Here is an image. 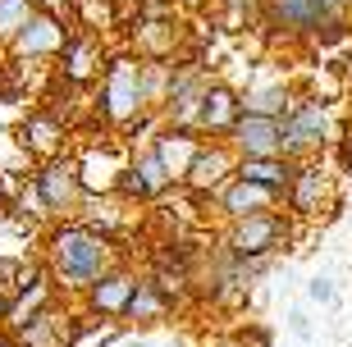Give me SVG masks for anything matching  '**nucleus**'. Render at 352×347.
I'll list each match as a JSON object with an SVG mask.
<instances>
[{
	"label": "nucleus",
	"instance_id": "1",
	"mask_svg": "<svg viewBox=\"0 0 352 347\" xmlns=\"http://www.w3.org/2000/svg\"><path fill=\"white\" fill-rule=\"evenodd\" d=\"M110 265H119L115 238H105L101 229H91L82 219H60L46 233V279L65 293H82L87 283H96Z\"/></svg>",
	"mask_w": 352,
	"mask_h": 347
},
{
	"label": "nucleus",
	"instance_id": "2",
	"mask_svg": "<svg viewBox=\"0 0 352 347\" xmlns=\"http://www.w3.org/2000/svg\"><path fill=\"white\" fill-rule=\"evenodd\" d=\"M138 69H142V60H138L133 51H119V55H110V60L101 65V74H96V82H101V101H96V115H101L105 128H129L133 119L142 115Z\"/></svg>",
	"mask_w": 352,
	"mask_h": 347
},
{
	"label": "nucleus",
	"instance_id": "3",
	"mask_svg": "<svg viewBox=\"0 0 352 347\" xmlns=\"http://www.w3.org/2000/svg\"><path fill=\"white\" fill-rule=\"evenodd\" d=\"M279 137H284L288 160L320 155L329 142H334V110H329L320 96H293L288 115L279 119Z\"/></svg>",
	"mask_w": 352,
	"mask_h": 347
},
{
	"label": "nucleus",
	"instance_id": "4",
	"mask_svg": "<svg viewBox=\"0 0 352 347\" xmlns=\"http://www.w3.org/2000/svg\"><path fill=\"white\" fill-rule=\"evenodd\" d=\"M293 238V219L284 210H265V215H248L229 224V256L234 260H274L279 247Z\"/></svg>",
	"mask_w": 352,
	"mask_h": 347
},
{
	"label": "nucleus",
	"instance_id": "5",
	"mask_svg": "<svg viewBox=\"0 0 352 347\" xmlns=\"http://www.w3.org/2000/svg\"><path fill=\"white\" fill-rule=\"evenodd\" d=\"M32 197L41 201V215H55V219H69L82 201V188H78V169H74V155H51L41 160V169L32 174Z\"/></svg>",
	"mask_w": 352,
	"mask_h": 347
},
{
	"label": "nucleus",
	"instance_id": "6",
	"mask_svg": "<svg viewBox=\"0 0 352 347\" xmlns=\"http://www.w3.org/2000/svg\"><path fill=\"white\" fill-rule=\"evenodd\" d=\"M284 206H288V219H316L320 210L334 206V174L320 165V155L298 160L293 179L284 188Z\"/></svg>",
	"mask_w": 352,
	"mask_h": 347
},
{
	"label": "nucleus",
	"instance_id": "7",
	"mask_svg": "<svg viewBox=\"0 0 352 347\" xmlns=\"http://www.w3.org/2000/svg\"><path fill=\"white\" fill-rule=\"evenodd\" d=\"M69 32H74V27H69L60 14L32 10V14L23 19V27L10 37L5 55H10V60H19V65H41V60H55Z\"/></svg>",
	"mask_w": 352,
	"mask_h": 347
},
{
	"label": "nucleus",
	"instance_id": "8",
	"mask_svg": "<svg viewBox=\"0 0 352 347\" xmlns=\"http://www.w3.org/2000/svg\"><path fill=\"white\" fill-rule=\"evenodd\" d=\"M124 165H129V151L115 137H101V142H91L87 151H78L74 169H78L82 197H115V183L124 174Z\"/></svg>",
	"mask_w": 352,
	"mask_h": 347
},
{
	"label": "nucleus",
	"instance_id": "9",
	"mask_svg": "<svg viewBox=\"0 0 352 347\" xmlns=\"http://www.w3.org/2000/svg\"><path fill=\"white\" fill-rule=\"evenodd\" d=\"M265 5V23L284 27L288 37H325V32H343V19L320 5V0H261Z\"/></svg>",
	"mask_w": 352,
	"mask_h": 347
},
{
	"label": "nucleus",
	"instance_id": "10",
	"mask_svg": "<svg viewBox=\"0 0 352 347\" xmlns=\"http://www.w3.org/2000/svg\"><path fill=\"white\" fill-rule=\"evenodd\" d=\"M234 165H238V155L229 151L224 137H201V146H197L192 165H188L179 188H188L192 197H215L224 183L234 179Z\"/></svg>",
	"mask_w": 352,
	"mask_h": 347
},
{
	"label": "nucleus",
	"instance_id": "11",
	"mask_svg": "<svg viewBox=\"0 0 352 347\" xmlns=\"http://www.w3.org/2000/svg\"><path fill=\"white\" fill-rule=\"evenodd\" d=\"M170 188L174 183H170V174H165V165L151 155V146H142V151L129 155V165H124V174H119V183H115V197H124L129 206H151V201H160Z\"/></svg>",
	"mask_w": 352,
	"mask_h": 347
},
{
	"label": "nucleus",
	"instance_id": "12",
	"mask_svg": "<svg viewBox=\"0 0 352 347\" xmlns=\"http://www.w3.org/2000/svg\"><path fill=\"white\" fill-rule=\"evenodd\" d=\"M234 119H238V91L229 82H220V78H210L201 87V96H197V110L188 119V128L197 137H224L234 128Z\"/></svg>",
	"mask_w": 352,
	"mask_h": 347
},
{
	"label": "nucleus",
	"instance_id": "13",
	"mask_svg": "<svg viewBox=\"0 0 352 347\" xmlns=\"http://www.w3.org/2000/svg\"><path fill=\"white\" fill-rule=\"evenodd\" d=\"M60 78H65L69 87H82V82H91V78L101 74L105 65V41L96 37V32H82V27H74L65 37V46H60Z\"/></svg>",
	"mask_w": 352,
	"mask_h": 347
},
{
	"label": "nucleus",
	"instance_id": "14",
	"mask_svg": "<svg viewBox=\"0 0 352 347\" xmlns=\"http://www.w3.org/2000/svg\"><path fill=\"white\" fill-rule=\"evenodd\" d=\"M133 288H138V274L124 270V265H110L96 283L82 288V297H87V315L91 320H124V306H129Z\"/></svg>",
	"mask_w": 352,
	"mask_h": 347
},
{
	"label": "nucleus",
	"instance_id": "15",
	"mask_svg": "<svg viewBox=\"0 0 352 347\" xmlns=\"http://www.w3.org/2000/svg\"><path fill=\"white\" fill-rule=\"evenodd\" d=\"M229 151L243 155H284V137H279V119H261V115H238L234 128L224 133Z\"/></svg>",
	"mask_w": 352,
	"mask_h": 347
},
{
	"label": "nucleus",
	"instance_id": "16",
	"mask_svg": "<svg viewBox=\"0 0 352 347\" xmlns=\"http://www.w3.org/2000/svg\"><path fill=\"white\" fill-rule=\"evenodd\" d=\"M215 206H220V215L234 224V219H248V215H265V210H279L284 206V197L270 192V188H261V183H243V179H229L220 188V192L210 197Z\"/></svg>",
	"mask_w": 352,
	"mask_h": 347
},
{
	"label": "nucleus",
	"instance_id": "17",
	"mask_svg": "<svg viewBox=\"0 0 352 347\" xmlns=\"http://www.w3.org/2000/svg\"><path fill=\"white\" fill-rule=\"evenodd\" d=\"M288 105H293V87H288L284 74L274 78H256L238 91V115H261V119H284Z\"/></svg>",
	"mask_w": 352,
	"mask_h": 347
},
{
	"label": "nucleus",
	"instance_id": "18",
	"mask_svg": "<svg viewBox=\"0 0 352 347\" xmlns=\"http://www.w3.org/2000/svg\"><path fill=\"white\" fill-rule=\"evenodd\" d=\"M197 146H201V137H197L192 128H174V124H160V133L151 137V155L165 165V174H170L174 188L183 183V174H188V165H192Z\"/></svg>",
	"mask_w": 352,
	"mask_h": 347
},
{
	"label": "nucleus",
	"instance_id": "19",
	"mask_svg": "<svg viewBox=\"0 0 352 347\" xmlns=\"http://www.w3.org/2000/svg\"><path fill=\"white\" fill-rule=\"evenodd\" d=\"M65 137H69V124H65L60 115H51V110L28 115L23 128H19V142H23L32 155H41V160H51V155L65 151Z\"/></svg>",
	"mask_w": 352,
	"mask_h": 347
},
{
	"label": "nucleus",
	"instance_id": "20",
	"mask_svg": "<svg viewBox=\"0 0 352 347\" xmlns=\"http://www.w3.org/2000/svg\"><path fill=\"white\" fill-rule=\"evenodd\" d=\"M293 169H298V160H288V155H243V160L234 165V179L261 183V188H270V192L284 197L288 179H293Z\"/></svg>",
	"mask_w": 352,
	"mask_h": 347
},
{
	"label": "nucleus",
	"instance_id": "21",
	"mask_svg": "<svg viewBox=\"0 0 352 347\" xmlns=\"http://www.w3.org/2000/svg\"><path fill=\"white\" fill-rule=\"evenodd\" d=\"M174 46H179L174 19H138V41H133L138 60H174Z\"/></svg>",
	"mask_w": 352,
	"mask_h": 347
},
{
	"label": "nucleus",
	"instance_id": "22",
	"mask_svg": "<svg viewBox=\"0 0 352 347\" xmlns=\"http://www.w3.org/2000/svg\"><path fill=\"white\" fill-rule=\"evenodd\" d=\"M165 315H170V293L151 279H138L129 306H124V320L129 324H160Z\"/></svg>",
	"mask_w": 352,
	"mask_h": 347
},
{
	"label": "nucleus",
	"instance_id": "23",
	"mask_svg": "<svg viewBox=\"0 0 352 347\" xmlns=\"http://www.w3.org/2000/svg\"><path fill=\"white\" fill-rule=\"evenodd\" d=\"M10 329L19 347H65V329L55 320V306H41L37 315H28V320L10 324Z\"/></svg>",
	"mask_w": 352,
	"mask_h": 347
},
{
	"label": "nucleus",
	"instance_id": "24",
	"mask_svg": "<svg viewBox=\"0 0 352 347\" xmlns=\"http://www.w3.org/2000/svg\"><path fill=\"white\" fill-rule=\"evenodd\" d=\"M51 288H55V283L46 279V274H32V283H23V288H19V297L5 306V320L19 324V320H28V315H37L41 306H51Z\"/></svg>",
	"mask_w": 352,
	"mask_h": 347
},
{
	"label": "nucleus",
	"instance_id": "25",
	"mask_svg": "<svg viewBox=\"0 0 352 347\" xmlns=\"http://www.w3.org/2000/svg\"><path fill=\"white\" fill-rule=\"evenodd\" d=\"M74 19H78L82 32H96V37H105L110 27L119 23V5L115 0H74Z\"/></svg>",
	"mask_w": 352,
	"mask_h": 347
},
{
	"label": "nucleus",
	"instance_id": "26",
	"mask_svg": "<svg viewBox=\"0 0 352 347\" xmlns=\"http://www.w3.org/2000/svg\"><path fill=\"white\" fill-rule=\"evenodd\" d=\"M124 338V324L119 320H78L74 324V334H65V347H110Z\"/></svg>",
	"mask_w": 352,
	"mask_h": 347
},
{
	"label": "nucleus",
	"instance_id": "27",
	"mask_svg": "<svg viewBox=\"0 0 352 347\" xmlns=\"http://www.w3.org/2000/svg\"><path fill=\"white\" fill-rule=\"evenodd\" d=\"M28 14H32V0H0V51L10 46V37L23 27Z\"/></svg>",
	"mask_w": 352,
	"mask_h": 347
},
{
	"label": "nucleus",
	"instance_id": "28",
	"mask_svg": "<svg viewBox=\"0 0 352 347\" xmlns=\"http://www.w3.org/2000/svg\"><path fill=\"white\" fill-rule=\"evenodd\" d=\"M334 297H339V288H334L329 274H311V279H307V302H316V306H334Z\"/></svg>",
	"mask_w": 352,
	"mask_h": 347
},
{
	"label": "nucleus",
	"instance_id": "29",
	"mask_svg": "<svg viewBox=\"0 0 352 347\" xmlns=\"http://www.w3.org/2000/svg\"><path fill=\"white\" fill-rule=\"evenodd\" d=\"M288 329H293V338H311V320H307V311H288Z\"/></svg>",
	"mask_w": 352,
	"mask_h": 347
},
{
	"label": "nucleus",
	"instance_id": "30",
	"mask_svg": "<svg viewBox=\"0 0 352 347\" xmlns=\"http://www.w3.org/2000/svg\"><path fill=\"white\" fill-rule=\"evenodd\" d=\"M32 10H46V14H60V19H65V14L74 10V0H32Z\"/></svg>",
	"mask_w": 352,
	"mask_h": 347
},
{
	"label": "nucleus",
	"instance_id": "31",
	"mask_svg": "<svg viewBox=\"0 0 352 347\" xmlns=\"http://www.w3.org/2000/svg\"><path fill=\"white\" fill-rule=\"evenodd\" d=\"M320 5H325V10L334 14V19H343V23L352 19V0H320Z\"/></svg>",
	"mask_w": 352,
	"mask_h": 347
},
{
	"label": "nucleus",
	"instance_id": "32",
	"mask_svg": "<svg viewBox=\"0 0 352 347\" xmlns=\"http://www.w3.org/2000/svg\"><path fill=\"white\" fill-rule=\"evenodd\" d=\"M210 0H174V10H206Z\"/></svg>",
	"mask_w": 352,
	"mask_h": 347
},
{
	"label": "nucleus",
	"instance_id": "33",
	"mask_svg": "<svg viewBox=\"0 0 352 347\" xmlns=\"http://www.w3.org/2000/svg\"><path fill=\"white\" fill-rule=\"evenodd\" d=\"M343 169L352 174V137H348V146H343Z\"/></svg>",
	"mask_w": 352,
	"mask_h": 347
},
{
	"label": "nucleus",
	"instance_id": "34",
	"mask_svg": "<svg viewBox=\"0 0 352 347\" xmlns=\"http://www.w3.org/2000/svg\"><path fill=\"white\" fill-rule=\"evenodd\" d=\"M115 5H138V0H115Z\"/></svg>",
	"mask_w": 352,
	"mask_h": 347
},
{
	"label": "nucleus",
	"instance_id": "35",
	"mask_svg": "<svg viewBox=\"0 0 352 347\" xmlns=\"http://www.w3.org/2000/svg\"><path fill=\"white\" fill-rule=\"evenodd\" d=\"M0 55H5V51H0Z\"/></svg>",
	"mask_w": 352,
	"mask_h": 347
}]
</instances>
